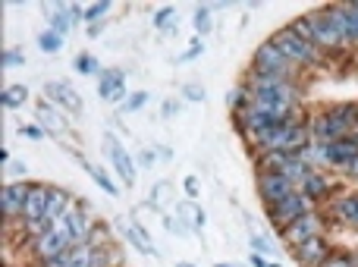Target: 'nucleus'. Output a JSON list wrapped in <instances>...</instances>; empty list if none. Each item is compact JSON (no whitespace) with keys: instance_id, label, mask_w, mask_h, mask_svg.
Instances as JSON below:
<instances>
[{"instance_id":"nucleus-1","label":"nucleus","mask_w":358,"mask_h":267,"mask_svg":"<svg viewBox=\"0 0 358 267\" xmlns=\"http://www.w3.org/2000/svg\"><path fill=\"white\" fill-rule=\"evenodd\" d=\"M292 31H296L299 38H305L308 44H315V48H343L346 44V35H343V25L340 19H336V10L334 6H321V10H311L305 13V16H299L296 22H292Z\"/></svg>"},{"instance_id":"nucleus-2","label":"nucleus","mask_w":358,"mask_h":267,"mask_svg":"<svg viewBox=\"0 0 358 267\" xmlns=\"http://www.w3.org/2000/svg\"><path fill=\"white\" fill-rule=\"evenodd\" d=\"M311 145V132L308 123L302 117H289L283 123H273V129L267 136L258 138L255 148L258 151H283V154H302Z\"/></svg>"},{"instance_id":"nucleus-3","label":"nucleus","mask_w":358,"mask_h":267,"mask_svg":"<svg viewBox=\"0 0 358 267\" xmlns=\"http://www.w3.org/2000/svg\"><path fill=\"white\" fill-rule=\"evenodd\" d=\"M267 41H271L273 48L292 63V66H311V63H321V48H315V44H308L305 38H299L296 31H292V25L277 29Z\"/></svg>"},{"instance_id":"nucleus-4","label":"nucleus","mask_w":358,"mask_h":267,"mask_svg":"<svg viewBox=\"0 0 358 267\" xmlns=\"http://www.w3.org/2000/svg\"><path fill=\"white\" fill-rule=\"evenodd\" d=\"M311 211H315V201H311L305 192H299V189H296V192L286 195L283 201H277V205L267 208V217H271L280 230H286L289 224H296L299 217H305V214H311Z\"/></svg>"},{"instance_id":"nucleus-5","label":"nucleus","mask_w":358,"mask_h":267,"mask_svg":"<svg viewBox=\"0 0 358 267\" xmlns=\"http://www.w3.org/2000/svg\"><path fill=\"white\" fill-rule=\"evenodd\" d=\"M252 63H255L258 73H273V75H286V79H292V63L286 60L271 41H261L258 48H255Z\"/></svg>"},{"instance_id":"nucleus-6","label":"nucleus","mask_w":358,"mask_h":267,"mask_svg":"<svg viewBox=\"0 0 358 267\" xmlns=\"http://www.w3.org/2000/svg\"><path fill=\"white\" fill-rule=\"evenodd\" d=\"M283 233V243H289L292 249H299V245H305L308 239H317L324 233V217L317 211H311V214H305V217H299L296 224H289L286 230H280Z\"/></svg>"},{"instance_id":"nucleus-7","label":"nucleus","mask_w":358,"mask_h":267,"mask_svg":"<svg viewBox=\"0 0 358 267\" xmlns=\"http://www.w3.org/2000/svg\"><path fill=\"white\" fill-rule=\"evenodd\" d=\"M104 148H107V157H110L113 170H117V176L123 180V186H136V167H132V157H129V151L120 145V138L113 136V132H104Z\"/></svg>"},{"instance_id":"nucleus-8","label":"nucleus","mask_w":358,"mask_h":267,"mask_svg":"<svg viewBox=\"0 0 358 267\" xmlns=\"http://www.w3.org/2000/svg\"><path fill=\"white\" fill-rule=\"evenodd\" d=\"M292 192H296V186H292L283 173H261L258 176V195L267 201V208L283 201L286 195H292Z\"/></svg>"},{"instance_id":"nucleus-9","label":"nucleus","mask_w":358,"mask_h":267,"mask_svg":"<svg viewBox=\"0 0 358 267\" xmlns=\"http://www.w3.org/2000/svg\"><path fill=\"white\" fill-rule=\"evenodd\" d=\"M98 94L107 101V104H120L126 94V73L123 69H104L98 79Z\"/></svg>"},{"instance_id":"nucleus-10","label":"nucleus","mask_w":358,"mask_h":267,"mask_svg":"<svg viewBox=\"0 0 358 267\" xmlns=\"http://www.w3.org/2000/svg\"><path fill=\"white\" fill-rule=\"evenodd\" d=\"M29 192H31V182H10V186L0 192V211H3V217H16V214L22 217Z\"/></svg>"},{"instance_id":"nucleus-11","label":"nucleus","mask_w":358,"mask_h":267,"mask_svg":"<svg viewBox=\"0 0 358 267\" xmlns=\"http://www.w3.org/2000/svg\"><path fill=\"white\" fill-rule=\"evenodd\" d=\"M44 94L50 98L54 107H63V110H69V113H82L79 92H76L73 85H66V82H48V85H44Z\"/></svg>"},{"instance_id":"nucleus-12","label":"nucleus","mask_w":358,"mask_h":267,"mask_svg":"<svg viewBox=\"0 0 358 267\" xmlns=\"http://www.w3.org/2000/svg\"><path fill=\"white\" fill-rule=\"evenodd\" d=\"M330 255H334V249L327 245V239H324V236L308 239L305 245H299V249H296V261L302 267H321Z\"/></svg>"},{"instance_id":"nucleus-13","label":"nucleus","mask_w":358,"mask_h":267,"mask_svg":"<svg viewBox=\"0 0 358 267\" xmlns=\"http://www.w3.org/2000/svg\"><path fill=\"white\" fill-rule=\"evenodd\" d=\"M117 226H120V233H123V236L129 239L132 245H136V252H142V255H148V258H157L155 243H151V236L145 233V226H142V224H129V220L117 217Z\"/></svg>"},{"instance_id":"nucleus-14","label":"nucleus","mask_w":358,"mask_h":267,"mask_svg":"<svg viewBox=\"0 0 358 267\" xmlns=\"http://www.w3.org/2000/svg\"><path fill=\"white\" fill-rule=\"evenodd\" d=\"M66 249H73V239L57 233V230H50V233H44V236L35 239V255L41 258V261H48V258L60 255V252H66Z\"/></svg>"},{"instance_id":"nucleus-15","label":"nucleus","mask_w":358,"mask_h":267,"mask_svg":"<svg viewBox=\"0 0 358 267\" xmlns=\"http://www.w3.org/2000/svg\"><path fill=\"white\" fill-rule=\"evenodd\" d=\"M48 192H50V186H31V192H29V201H25V208H22V220L25 224H31V220H48Z\"/></svg>"},{"instance_id":"nucleus-16","label":"nucleus","mask_w":358,"mask_h":267,"mask_svg":"<svg viewBox=\"0 0 358 267\" xmlns=\"http://www.w3.org/2000/svg\"><path fill=\"white\" fill-rule=\"evenodd\" d=\"M358 154V136H346V138H336V142L327 145V164L330 167L340 170L346 161H352Z\"/></svg>"},{"instance_id":"nucleus-17","label":"nucleus","mask_w":358,"mask_h":267,"mask_svg":"<svg viewBox=\"0 0 358 267\" xmlns=\"http://www.w3.org/2000/svg\"><path fill=\"white\" fill-rule=\"evenodd\" d=\"M35 117H38V123L44 126V132H54V136H60V132L69 129V123L60 117V107H54L50 101H38Z\"/></svg>"},{"instance_id":"nucleus-18","label":"nucleus","mask_w":358,"mask_h":267,"mask_svg":"<svg viewBox=\"0 0 358 267\" xmlns=\"http://www.w3.org/2000/svg\"><path fill=\"white\" fill-rule=\"evenodd\" d=\"M334 10L343 25L346 44H358V3H334Z\"/></svg>"},{"instance_id":"nucleus-19","label":"nucleus","mask_w":358,"mask_h":267,"mask_svg":"<svg viewBox=\"0 0 358 267\" xmlns=\"http://www.w3.org/2000/svg\"><path fill=\"white\" fill-rule=\"evenodd\" d=\"M48 13H50V25L48 29L50 31H57L60 38H66L69 35V29H73V13H69V6L66 3H54V6H48Z\"/></svg>"},{"instance_id":"nucleus-20","label":"nucleus","mask_w":358,"mask_h":267,"mask_svg":"<svg viewBox=\"0 0 358 267\" xmlns=\"http://www.w3.org/2000/svg\"><path fill=\"white\" fill-rule=\"evenodd\" d=\"M334 217L358 230V195H343L340 201H334Z\"/></svg>"},{"instance_id":"nucleus-21","label":"nucleus","mask_w":358,"mask_h":267,"mask_svg":"<svg viewBox=\"0 0 358 267\" xmlns=\"http://www.w3.org/2000/svg\"><path fill=\"white\" fill-rule=\"evenodd\" d=\"M76 157H79V154H76ZM79 164H82V167H85V173L92 176V180L98 182V186L104 189L107 195H110V199H117V195H120V186H117V182L110 180V176H107V170H101V167H94V164H88L85 157H79Z\"/></svg>"},{"instance_id":"nucleus-22","label":"nucleus","mask_w":358,"mask_h":267,"mask_svg":"<svg viewBox=\"0 0 358 267\" xmlns=\"http://www.w3.org/2000/svg\"><path fill=\"white\" fill-rule=\"evenodd\" d=\"M69 208H73V199H69L63 189L50 186V192H48V220H57L60 214H66Z\"/></svg>"},{"instance_id":"nucleus-23","label":"nucleus","mask_w":358,"mask_h":267,"mask_svg":"<svg viewBox=\"0 0 358 267\" xmlns=\"http://www.w3.org/2000/svg\"><path fill=\"white\" fill-rule=\"evenodd\" d=\"M299 192H305L311 201H321L324 195L330 192V186H327V180H324V176L315 170V173H308V176H305V182H302V186H299Z\"/></svg>"},{"instance_id":"nucleus-24","label":"nucleus","mask_w":358,"mask_h":267,"mask_svg":"<svg viewBox=\"0 0 358 267\" xmlns=\"http://www.w3.org/2000/svg\"><path fill=\"white\" fill-rule=\"evenodd\" d=\"M299 157H302V161L308 164L311 170H317V167H330V164H327V145H321V142H311Z\"/></svg>"},{"instance_id":"nucleus-25","label":"nucleus","mask_w":358,"mask_h":267,"mask_svg":"<svg viewBox=\"0 0 358 267\" xmlns=\"http://www.w3.org/2000/svg\"><path fill=\"white\" fill-rule=\"evenodd\" d=\"M25 101H29V88L25 85H10V88H3V94H0V104H3L6 110H16V107H22Z\"/></svg>"},{"instance_id":"nucleus-26","label":"nucleus","mask_w":358,"mask_h":267,"mask_svg":"<svg viewBox=\"0 0 358 267\" xmlns=\"http://www.w3.org/2000/svg\"><path fill=\"white\" fill-rule=\"evenodd\" d=\"M210 29H214V10H210L208 3H201L195 10V31H198V38L210 35Z\"/></svg>"},{"instance_id":"nucleus-27","label":"nucleus","mask_w":358,"mask_h":267,"mask_svg":"<svg viewBox=\"0 0 358 267\" xmlns=\"http://www.w3.org/2000/svg\"><path fill=\"white\" fill-rule=\"evenodd\" d=\"M227 104H229V110H245L248 104H252V92H248L245 85H239V88H233V92L227 94Z\"/></svg>"},{"instance_id":"nucleus-28","label":"nucleus","mask_w":358,"mask_h":267,"mask_svg":"<svg viewBox=\"0 0 358 267\" xmlns=\"http://www.w3.org/2000/svg\"><path fill=\"white\" fill-rule=\"evenodd\" d=\"M38 48H41L44 54H57V50H63V38L57 35V31L44 29L41 35H38Z\"/></svg>"},{"instance_id":"nucleus-29","label":"nucleus","mask_w":358,"mask_h":267,"mask_svg":"<svg viewBox=\"0 0 358 267\" xmlns=\"http://www.w3.org/2000/svg\"><path fill=\"white\" fill-rule=\"evenodd\" d=\"M73 66H76V73H82V75H101V66L92 54H79Z\"/></svg>"},{"instance_id":"nucleus-30","label":"nucleus","mask_w":358,"mask_h":267,"mask_svg":"<svg viewBox=\"0 0 358 267\" xmlns=\"http://www.w3.org/2000/svg\"><path fill=\"white\" fill-rule=\"evenodd\" d=\"M173 22H176V10H173V6H164V10L155 13V25H157V29L173 31V29H176Z\"/></svg>"},{"instance_id":"nucleus-31","label":"nucleus","mask_w":358,"mask_h":267,"mask_svg":"<svg viewBox=\"0 0 358 267\" xmlns=\"http://www.w3.org/2000/svg\"><path fill=\"white\" fill-rule=\"evenodd\" d=\"M321 267H358V255H349V252H334Z\"/></svg>"},{"instance_id":"nucleus-32","label":"nucleus","mask_w":358,"mask_h":267,"mask_svg":"<svg viewBox=\"0 0 358 267\" xmlns=\"http://www.w3.org/2000/svg\"><path fill=\"white\" fill-rule=\"evenodd\" d=\"M145 104H148V92H132L123 104V113H136V110H142Z\"/></svg>"},{"instance_id":"nucleus-33","label":"nucleus","mask_w":358,"mask_h":267,"mask_svg":"<svg viewBox=\"0 0 358 267\" xmlns=\"http://www.w3.org/2000/svg\"><path fill=\"white\" fill-rule=\"evenodd\" d=\"M104 13H110V0H101V3L85 6V22H101Z\"/></svg>"},{"instance_id":"nucleus-34","label":"nucleus","mask_w":358,"mask_h":267,"mask_svg":"<svg viewBox=\"0 0 358 267\" xmlns=\"http://www.w3.org/2000/svg\"><path fill=\"white\" fill-rule=\"evenodd\" d=\"M204 54V44H201V38H195V41L189 44V50H182V54L176 57V63H189V60H198V57Z\"/></svg>"},{"instance_id":"nucleus-35","label":"nucleus","mask_w":358,"mask_h":267,"mask_svg":"<svg viewBox=\"0 0 358 267\" xmlns=\"http://www.w3.org/2000/svg\"><path fill=\"white\" fill-rule=\"evenodd\" d=\"M182 98L192 101V104H201V101H204V88L198 85V82H189V85H182Z\"/></svg>"},{"instance_id":"nucleus-36","label":"nucleus","mask_w":358,"mask_h":267,"mask_svg":"<svg viewBox=\"0 0 358 267\" xmlns=\"http://www.w3.org/2000/svg\"><path fill=\"white\" fill-rule=\"evenodd\" d=\"M252 249L258 255H273V243L267 236H258V233H252Z\"/></svg>"},{"instance_id":"nucleus-37","label":"nucleus","mask_w":358,"mask_h":267,"mask_svg":"<svg viewBox=\"0 0 358 267\" xmlns=\"http://www.w3.org/2000/svg\"><path fill=\"white\" fill-rule=\"evenodd\" d=\"M0 63H3V69L19 66V63H22V54H19V50H3V57H0Z\"/></svg>"},{"instance_id":"nucleus-38","label":"nucleus","mask_w":358,"mask_h":267,"mask_svg":"<svg viewBox=\"0 0 358 267\" xmlns=\"http://www.w3.org/2000/svg\"><path fill=\"white\" fill-rule=\"evenodd\" d=\"M22 136H25V138H35V142H38V138H44V126H41V123L22 126Z\"/></svg>"},{"instance_id":"nucleus-39","label":"nucleus","mask_w":358,"mask_h":267,"mask_svg":"<svg viewBox=\"0 0 358 267\" xmlns=\"http://www.w3.org/2000/svg\"><path fill=\"white\" fill-rule=\"evenodd\" d=\"M340 170H343V173L349 176V180H358V154L352 157V161H346V164H343Z\"/></svg>"},{"instance_id":"nucleus-40","label":"nucleus","mask_w":358,"mask_h":267,"mask_svg":"<svg viewBox=\"0 0 358 267\" xmlns=\"http://www.w3.org/2000/svg\"><path fill=\"white\" fill-rule=\"evenodd\" d=\"M167 230H170V233H176V236H185V226L179 224L176 217H167Z\"/></svg>"},{"instance_id":"nucleus-41","label":"nucleus","mask_w":358,"mask_h":267,"mask_svg":"<svg viewBox=\"0 0 358 267\" xmlns=\"http://www.w3.org/2000/svg\"><path fill=\"white\" fill-rule=\"evenodd\" d=\"M248 264H252V267H271V261H267L264 255H258V252H252V255H248Z\"/></svg>"},{"instance_id":"nucleus-42","label":"nucleus","mask_w":358,"mask_h":267,"mask_svg":"<svg viewBox=\"0 0 358 267\" xmlns=\"http://www.w3.org/2000/svg\"><path fill=\"white\" fill-rule=\"evenodd\" d=\"M10 173L13 176H25V164L22 161H10Z\"/></svg>"},{"instance_id":"nucleus-43","label":"nucleus","mask_w":358,"mask_h":267,"mask_svg":"<svg viewBox=\"0 0 358 267\" xmlns=\"http://www.w3.org/2000/svg\"><path fill=\"white\" fill-rule=\"evenodd\" d=\"M101 31H104V22H92V25H88V38H98Z\"/></svg>"},{"instance_id":"nucleus-44","label":"nucleus","mask_w":358,"mask_h":267,"mask_svg":"<svg viewBox=\"0 0 358 267\" xmlns=\"http://www.w3.org/2000/svg\"><path fill=\"white\" fill-rule=\"evenodd\" d=\"M185 189H189V195H192V199H195V195H198V182H195V180H185Z\"/></svg>"},{"instance_id":"nucleus-45","label":"nucleus","mask_w":358,"mask_h":267,"mask_svg":"<svg viewBox=\"0 0 358 267\" xmlns=\"http://www.w3.org/2000/svg\"><path fill=\"white\" fill-rule=\"evenodd\" d=\"M157 157H161V161H173V151H170V148H161V151H157Z\"/></svg>"},{"instance_id":"nucleus-46","label":"nucleus","mask_w":358,"mask_h":267,"mask_svg":"<svg viewBox=\"0 0 358 267\" xmlns=\"http://www.w3.org/2000/svg\"><path fill=\"white\" fill-rule=\"evenodd\" d=\"M142 164H145V167H151V164H155V154H151V151H145V154H142Z\"/></svg>"},{"instance_id":"nucleus-47","label":"nucleus","mask_w":358,"mask_h":267,"mask_svg":"<svg viewBox=\"0 0 358 267\" xmlns=\"http://www.w3.org/2000/svg\"><path fill=\"white\" fill-rule=\"evenodd\" d=\"M176 267H195V264H189V261H179Z\"/></svg>"},{"instance_id":"nucleus-48","label":"nucleus","mask_w":358,"mask_h":267,"mask_svg":"<svg viewBox=\"0 0 358 267\" xmlns=\"http://www.w3.org/2000/svg\"><path fill=\"white\" fill-rule=\"evenodd\" d=\"M217 267H242V264H217Z\"/></svg>"},{"instance_id":"nucleus-49","label":"nucleus","mask_w":358,"mask_h":267,"mask_svg":"<svg viewBox=\"0 0 358 267\" xmlns=\"http://www.w3.org/2000/svg\"><path fill=\"white\" fill-rule=\"evenodd\" d=\"M271 267H280V264H271Z\"/></svg>"},{"instance_id":"nucleus-50","label":"nucleus","mask_w":358,"mask_h":267,"mask_svg":"<svg viewBox=\"0 0 358 267\" xmlns=\"http://www.w3.org/2000/svg\"><path fill=\"white\" fill-rule=\"evenodd\" d=\"M355 136H358V132H355Z\"/></svg>"}]
</instances>
